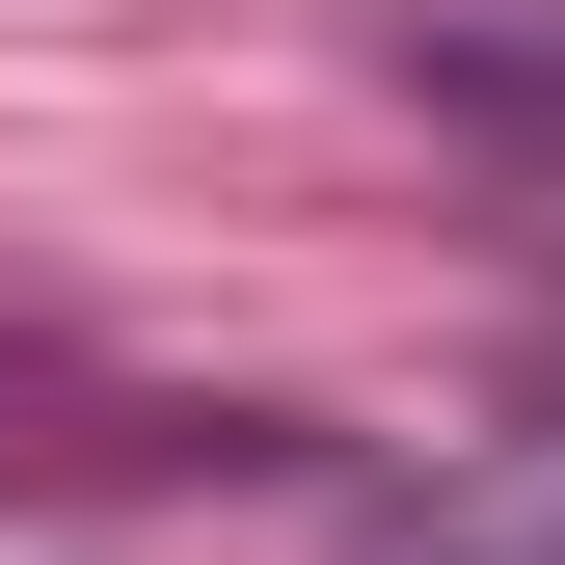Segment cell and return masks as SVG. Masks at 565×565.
Here are the masks:
<instances>
[{"label":"cell","instance_id":"cell-1","mask_svg":"<svg viewBox=\"0 0 565 565\" xmlns=\"http://www.w3.org/2000/svg\"><path fill=\"white\" fill-rule=\"evenodd\" d=\"M377 54H404V82H431L458 135L565 162V0H377Z\"/></svg>","mask_w":565,"mask_h":565},{"label":"cell","instance_id":"cell-3","mask_svg":"<svg viewBox=\"0 0 565 565\" xmlns=\"http://www.w3.org/2000/svg\"><path fill=\"white\" fill-rule=\"evenodd\" d=\"M539 431H565V323H539Z\"/></svg>","mask_w":565,"mask_h":565},{"label":"cell","instance_id":"cell-2","mask_svg":"<svg viewBox=\"0 0 565 565\" xmlns=\"http://www.w3.org/2000/svg\"><path fill=\"white\" fill-rule=\"evenodd\" d=\"M431 565H565V512H458V539H431Z\"/></svg>","mask_w":565,"mask_h":565}]
</instances>
